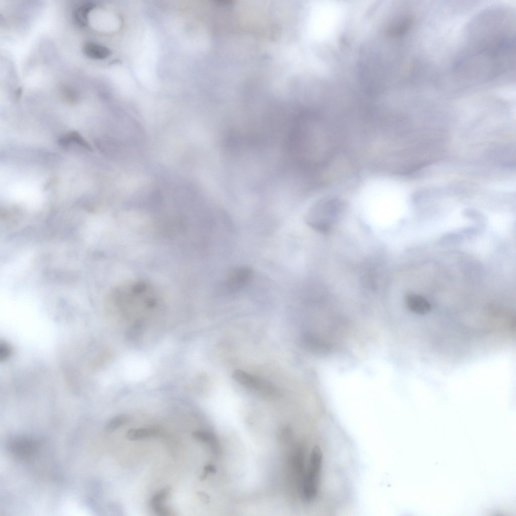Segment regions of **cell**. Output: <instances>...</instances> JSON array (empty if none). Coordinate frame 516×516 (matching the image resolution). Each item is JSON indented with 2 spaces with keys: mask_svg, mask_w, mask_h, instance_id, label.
I'll use <instances>...</instances> for the list:
<instances>
[{
  "mask_svg": "<svg viewBox=\"0 0 516 516\" xmlns=\"http://www.w3.org/2000/svg\"><path fill=\"white\" fill-rule=\"evenodd\" d=\"M106 302L109 309L120 313H148L156 306L157 296L155 289L147 282L130 280L109 290Z\"/></svg>",
  "mask_w": 516,
  "mask_h": 516,
  "instance_id": "1",
  "label": "cell"
},
{
  "mask_svg": "<svg viewBox=\"0 0 516 516\" xmlns=\"http://www.w3.org/2000/svg\"><path fill=\"white\" fill-rule=\"evenodd\" d=\"M339 203L333 199L321 200L314 204L307 212L305 221L313 229L326 232L335 222Z\"/></svg>",
  "mask_w": 516,
  "mask_h": 516,
  "instance_id": "2",
  "label": "cell"
},
{
  "mask_svg": "<svg viewBox=\"0 0 516 516\" xmlns=\"http://www.w3.org/2000/svg\"><path fill=\"white\" fill-rule=\"evenodd\" d=\"M232 377L241 385L262 397L274 398L280 393L278 388L269 382L243 370L234 371Z\"/></svg>",
  "mask_w": 516,
  "mask_h": 516,
  "instance_id": "3",
  "label": "cell"
},
{
  "mask_svg": "<svg viewBox=\"0 0 516 516\" xmlns=\"http://www.w3.org/2000/svg\"><path fill=\"white\" fill-rule=\"evenodd\" d=\"M39 446V442L36 439L26 435H17L9 440L7 447L16 459L27 461L35 455Z\"/></svg>",
  "mask_w": 516,
  "mask_h": 516,
  "instance_id": "4",
  "label": "cell"
},
{
  "mask_svg": "<svg viewBox=\"0 0 516 516\" xmlns=\"http://www.w3.org/2000/svg\"><path fill=\"white\" fill-rule=\"evenodd\" d=\"M252 275L251 270L247 267H235L226 276L225 285L230 290H238L243 287Z\"/></svg>",
  "mask_w": 516,
  "mask_h": 516,
  "instance_id": "5",
  "label": "cell"
},
{
  "mask_svg": "<svg viewBox=\"0 0 516 516\" xmlns=\"http://www.w3.org/2000/svg\"><path fill=\"white\" fill-rule=\"evenodd\" d=\"M95 6V4L91 1L83 2L77 5L72 13L74 24L79 28L86 27L89 22V13Z\"/></svg>",
  "mask_w": 516,
  "mask_h": 516,
  "instance_id": "6",
  "label": "cell"
},
{
  "mask_svg": "<svg viewBox=\"0 0 516 516\" xmlns=\"http://www.w3.org/2000/svg\"><path fill=\"white\" fill-rule=\"evenodd\" d=\"M82 51L88 58L92 60H102L108 57L111 51L103 44L93 41L85 42Z\"/></svg>",
  "mask_w": 516,
  "mask_h": 516,
  "instance_id": "7",
  "label": "cell"
},
{
  "mask_svg": "<svg viewBox=\"0 0 516 516\" xmlns=\"http://www.w3.org/2000/svg\"><path fill=\"white\" fill-rule=\"evenodd\" d=\"M406 303L409 309L417 315H425L431 309V305L428 301L418 294H408L406 298Z\"/></svg>",
  "mask_w": 516,
  "mask_h": 516,
  "instance_id": "8",
  "label": "cell"
},
{
  "mask_svg": "<svg viewBox=\"0 0 516 516\" xmlns=\"http://www.w3.org/2000/svg\"><path fill=\"white\" fill-rule=\"evenodd\" d=\"M170 487H166L161 489L152 497L150 504L154 511L159 515L167 516L173 515V512L164 505L169 492Z\"/></svg>",
  "mask_w": 516,
  "mask_h": 516,
  "instance_id": "9",
  "label": "cell"
},
{
  "mask_svg": "<svg viewBox=\"0 0 516 516\" xmlns=\"http://www.w3.org/2000/svg\"><path fill=\"white\" fill-rule=\"evenodd\" d=\"M160 431L155 428L130 429L126 433V438L131 440L147 438L159 435Z\"/></svg>",
  "mask_w": 516,
  "mask_h": 516,
  "instance_id": "10",
  "label": "cell"
},
{
  "mask_svg": "<svg viewBox=\"0 0 516 516\" xmlns=\"http://www.w3.org/2000/svg\"><path fill=\"white\" fill-rule=\"evenodd\" d=\"M192 437L197 440L209 444L214 454L218 453L217 438L213 433L205 431H195L192 433Z\"/></svg>",
  "mask_w": 516,
  "mask_h": 516,
  "instance_id": "11",
  "label": "cell"
},
{
  "mask_svg": "<svg viewBox=\"0 0 516 516\" xmlns=\"http://www.w3.org/2000/svg\"><path fill=\"white\" fill-rule=\"evenodd\" d=\"M59 143L64 146L73 143L89 150H91V147L88 143L78 133L75 132L68 133L60 138L59 140Z\"/></svg>",
  "mask_w": 516,
  "mask_h": 516,
  "instance_id": "12",
  "label": "cell"
},
{
  "mask_svg": "<svg viewBox=\"0 0 516 516\" xmlns=\"http://www.w3.org/2000/svg\"><path fill=\"white\" fill-rule=\"evenodd\" d=\"M128 421V417L126 415L116 416L107 422L105 427V431L108 432H112L119 427L125 424Z\"/></svg>",
  "mask_w": 516,
  "mask_h": 516,
  "instance_id": "13",
  "label": "cell"
},
{
  "mask_svg": "<svg viewBox=\"0 0 516 516\" xmlns=\"http://www.w3.org/2000/svg\"><path fill=\"white\" fill-rule=\"evenodd\" d=\"M11 348L5 341H1L0 343V361L7 360L11 354Z\"/></svg>",
  "mask_w": 516,
  "mask_h": 516,
  "instance_id": "14",
  "label": "cell"
},
{
  "mask_svg": "<svg viewBox=\"0 0 516 516\" xmlns=\"http://www.w3.org/2000/svg\"><path fill=\"white\" fill-rule=\"evenodd\" d=\"M204 472L200 477L201 480H204L209 473H215L216 468L213 465H207L204 467Z\"/></svg>",
  "mask_w": 516,
  "mask_h": 516,
  "instance_id": "15",
  "label": "cell"
},
{
  "mask_svg": "<svg viewBox=\"0 0 516 516\" xmlns=\"http://www.w3.org/2000/svg\"><path fill=\"white\" fill-rule=\"evenodd\" d=\"M198 494L199 497H200L201 500H203L204 503H207L208 502L209 500V497L207 494L202 492H199Z\"/></svg>",
  "mask_w": 516,
  "mask_h": 516,
  "instance_id": "16",
  "label": "cell"
}]
</instances>
